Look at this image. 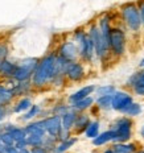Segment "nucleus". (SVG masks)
I'll list each match as a JSON object with an SVG mask.
<instances>
[{
    "mask_svg": "<svg viewBox=\"0 0 144 153\" xmlns=\"http://www.w3.org/2000/svg\"><path fill=\"white\" fill-rule=\"evenodd\" d=\"M56 54H49L44 57L37 65V69L33 74V83L34 86H44L53 79L54 70H56Z\"/></svg>",
    "mask_w": 144,
    "mask_h": 153,
    "instance_id": "nucleus-1",
    "label": "nucleus"
},
{
    "mask_svg": "<svg viewBox=\"0 0 144 153\" xmlns=\"http://www.w3.org/2000/svg\"><path fill=\"white\" fill-rule=\"evenodd\" d=\"M74 41H75L77 46H78L79 57L84 61L90 62L95 57V48H94L91 38L89 37V33L82 29H77L74 32Z\"/></svg>",
    "mask_w": 144,
    "mask_h": 153,
    "instance_id": "nucleus-2",
    "label": "nucleus"
},
{
    "mask_svg": "<svg viewBox=\"0 0 144 153\" xmlns=\"http://www.w3.org/2000/svg\"><path fill=\"white\" fill-rule=\"evenodd\" d=\"M122 17L131 32H139L143 27L139 7L135 3H127L122 7Z\"/></svg>",
    "mask_w": 144,
    "mask_h": 153,
    "instance_id": "nucleus-3",
    "label": "nucleus"
},
{
    "mask_svg": "<svg viewBox=\"0 0 144 153\" xmlns=\"http://www.w3.org/2000/svg\"><path fill=\"white\" fill-rule=\"evenodd\" d=\"M132 120L130 116H120L114 120L111 128L115 131L114 143H127L132 136Z\"/></svg>",
    "mask_w": 144,
    "mask_h": 153,
    "instance_id": "nucleus-4",
    "label": "nucleus"
},
{
    "mask_svg": "<svg viewBox=\"0 0 144 153\" xmlns=\"http://www.w3.org/2000/svg\"><path fill=\"white\" fill-rule=\"evenodd\" d=\"M89 37L91 38L93 44H94L95 48V56L98 57L99 59H103L104 57L110 52V46L107 45V42L104 41L103 36H102V32L99 29V27L97 24H93L89 29Z\"/></svg>",
    "mask_w": 144,
    "mask_h": 153,
    "instance_id": "nucleus-5",
    "label": "nucleus"
},
{
    "mask_svg": "<svg viewBox=\"0 0 144 153\" xmlns=\"http://www.w3.org/2000/svg\"><path fill=\"white\" fill-rule=\"evenodd\" d=\"M38 62L40 61H38L37 58H27V59H24L20 65L16 66L13 76L17 79V81H27L32 74H34Z\"/></svg>",
    "mask_w": 144,
    "mask_h": 153,
    "instance_id": "nucleus-6",
    "label": "nucleus"
},
{
    "mask_svg": "<svg viewBox=\"0 0 144 153\" xmlns=\"http://www.w3.org/2000/svg\"><path fill=\"white\" fill-rule=\"evenodd\" d=\"M126 33L120 28H113L110 34V50L115 56H122L126 50Z\"/></svg>",
    "mask_w": 144,
    "mask_h": 153,
    "instance_id": "nucleus-7",
    "label": "nucleus"
},
{
    "mask_svg": "<svg viewBox=\"0 0 144 153\" xmlns=\"http://www.w3.org/2000/svg\"><path fill=\"white\" fill-rule=\"evenodd\" d=\"M132 102H134V98L130 92L116 90L115 94L113 95V110L124 114V111L127 110V107H128Z\"/></svg>",
    "mask_w": 144,
    "mask_h": 153,
    "instance_id": "nucleus-8",
    "label": "nucleus"
},
{
    "mask_svg": "<svg viewBox=\"0 0 144 153\" xmlns=\"http://www.w3.org/2000/svg\"><path fill=\"white\" fill-rule=\"evenodd\" d=\"M58 56L69 62H75L79 57V50L75 41H66L58 49Z\"/></svg>",
    "mask_w": 144,
    "mask_h": 153,
    "instance_id": "nucleus-9",
    "label": "nucleus"
},
{
    "mask_svg": "<svg viewBox=\"0 0 144 153\" xmlns=\"http://www.w3.org/2000/svg\"><path fill=\"white\" fill-rule=\"evenodd\" d=\"M44 126V129L46 131V133L49 136H57L60 135V132L62 131V120H61V116L58 115H53V116H49L46 119L41 120Z\"/></svg>",
    "mask_w": 144,
    "mask_h": 153,
    "instance_id": "nucleus-10",
    "label": "nucleus"
},
{
    "mask_svg": "<svg viewBox=\"0 0 144 153\" xmlns=\"http://www.w3.org/2000/svg\"><path fill=\"white\" fill-rule=\"evenodd\" d=\"M85 76V69L81 62H70L66 69V78L72 82H79Z\"/></svg>",
    "mask_w": 144,
    "mask_h": 153,
    "instance_id": "nucleus-11",
    "label": "nucleus"
},
{
    "mask_svg": "<svg viewBox=\"0 0 144 153\" xmlns=\"http://www.w3.org/2000/svg\"><path fill=\"white\" fill-rule=\"evenodd\" d=\"M95 86L94 85H87L85 87H81L79 90H77L75 92H73L72 95L69 97V102L70 103H74V102H78L81 99H85V98L90 97L93 92H95Z\"/></svg>",
    "mask_w": 144,
    "mask_h": 153,
    "instance_id": "nucleus-12",
    "label": "nucleus"
},
{
    "mask_svg": "<svg viewBox=\"0 0 144 153\" xmlns=\"http://www.w3.org/2000/svg\"><path fill=\"white\" fill-rule=\"evenodd\" d=\"M114 140H115V131L113 128H110L108 131L99 133L95 139H93V144L95 146H101V145L107 144V143H114Z\"/></svg>",
    "mask_w": 144,
    "mask_h": 153,
    "instance_id": "nucleus-13",
    "label": "nucleus"
},
{
    "mask_svg": "<svg viewBox=\"0 0 144 153\" xmlns=\"http://www.w3.org/2000/svg\"><path fill=\"white\" fill-rule=\"evenodd\" d=\"M90 116L85 112H78L77 114V119L74 123V129L75 132H85V129L87 128V126L90 124Z\"/></svg>",
    "mask_w": 144,
    "mask_h": 153,
    "instance_id": "nucleus-14",
    "label": "nucleus"
},
{
    "mask_svg": "<svg viewBox=\"0 0 144 153\" xmlns=\"http://www.w3.org/2000/svg\"><path fill=\"white\" fill-rule=\"evenodd\" d=\"M94 102H95V99L90 95V97L85 98V99L74 102V103H70V106H72V108L75 112H85L87 108H90L93 104H94Z\"/></svg>",
    "mask_w": 144,
    "mask_h": 153,
    "instance_id": "nucleus-15",
    "label": "nucleus"
},
{
    "mask_svg": "<svg viewBox=\"0 0 144 153\" xmlns=\"http://www.w3.org/2000/svg\"><path fill=\"white\" fill-rule=\"evenodd\" d=\"M77 114L74 110H70L69 112H66L65 115L61 116V120H62V128L63 129H68V131H72L74 128V123H75V119H77Z\"/></svg>",
    "mask_w": 144,
    "mask_h": 153,
    "instance_id": "nucleus-16",
    "label": "nucleus"
},
{
    "mask_svg": "<svg viewBox=\"0 0 144 153\" xmlns=\"http://www.w3.org/2000/svg\"><path fill=\"white\" fill-rule=\"evenodd\" d=\"M113 149L115 153H135L137 151L136 144L134 143H114Z\"/></svg>",
    "mask_w": 144,
    "mask_h": 153,
    "instance_id": "nucleus-17",
    "label": "nucleus"
},
{
    "mask_svg": "<svg viewBox=\"0 0 144 153\" xmlns=\"http://www.w3.org/2000/svg\"><path fill=\"white\" fill-rule=\"evenodd\" d=\"M127 86H130L131 88L136 87V86L144 87V69L142 71H136L134 74H131L127 79Z\"/></svg>",
    "mask_w": 144,
    "mask_h": 153,
    "instance_id": "nucleus-18",
    "label": "nucleus"
},
{
    "mask_svg": "<svg viewBox=\"0 0 144 153\" xmlns=\"http://www.w3.org/2000/svg\"><path fill=\"white\" fill-rule=\"evenodd\" d=\"M99 129H101V123L98 120H93L87 126V128L85 129V136L87 139H95L99 135Z\"/></svg>",
    "mask_w": 144,
    "mask_h": 153,
    "instance_id": "nucleus-19",
    "label": "nucleus"
},
{
    "mask_svg": "<svg viewBox=\"0 0 144 153\" xmlns=\"http://www.w3.org/2000/svg\"><path fill=\"white\" fill-rule=\"evenodd\" d=\"M95 103H97V107L101 110H113V95L97 97Z\"/></svg>",
    "mask_w": 144,
    "mask_h": 153,
    "instance_id": "nucleus-20",
    "label": "nucleus"
},
{
    "mask_svg": "<svg viewBox=\"0 0 144 153\" xmlns=\"http://www.w3.org/2000/svg\"><path fill=\"white\" fill-rule=\"evenodd\" d=\"M45 133H27V143L32 146H40L44 143Z\"/></svg>",
    "mask_w": 144,
    "mask_h": 153,
    "instance_id": "nucleus-21",
    "label": "nucleus"
},
{
    "mask_svg": "<svg viewBox=\"0 0 144 153\" xmlns=\"http://www.w3.org/2000/svg\"><path fill=\"white\" fill-rule=\"evenodd\" d=\"M75 143H77L75 137H70L68 140H65V141H61L60 144L56 146V149H53V151H54V153H65L66 151H69Z\"/></svg>",
    "mask_w": 144,
    "mask_h": 153,
    "instance_id": "nucleus-22",
    "label": "nucleus"
},
{
    "mask_svg": "<svg viewBox=\"0 0 144 153\" xmlns=\"http://www.w3.org/2000/svg\"><path fill=\"white\" fill-rule=\"evenodd\" d=\"M142 111H143L142 104L136 103V102H132V103L127 107V110L124 111V115H126V116H130V117H135V116H139V115L142 114Z\"/></svg>",
    "mask_w": 144,
    "mask_h": 153,
    "instance_id": "nucleus-23",
    "label": "nucleus"
},
{
    "mask_svg": "<svg viewBox=\"0 0 144 153\" xmlns=\"http://www.w3.org/2000/svg\"><path fill=\"white\" fill-rule=\"evenodd\" d=\"M116 88L113 85H102L95 88V94L97 97H106V95H114Z\"/></svg>",
    "mask_w": 144,
    "mask_h": 153,
    "instance_id": "nucleus-24",
    "label": "nucleus"
},
{
    "mask_svg": "<svg viewBox=\"0 0 144 153\" xmlns=\"http://www.w3.org/2000/svg\"><path fill=\"white\" fill-rule=\"evenodd\" d=\"M9 133L12 135V137L15 139V141H23V140L27 139V132L23 129H19V128H12L8 131Z\"/></svg>",
    "mask_w": 144,
    "mask_h": 153,
    "instance_id": "nucleus-25",
    "label": "nucleus"
},
{
    "mask_svg": "<svg viewBox=\"0 0 144 153\" xmlns=\"http://www.w3.org/2000/svg\"><path fill=\"white\" fill-rule=\"evenodd\" d=\"M15 69H16V66L12 65V63H9L8 61H3L1 65H0V71L5 75H13Z\"/></svg>",
    "mask_w": 144,
    "mask_h": 153,
    "instance_id": "nucleus-26",
    "label": "nucleus"
},
{
    "mask_svg": "<svg viewBox=\"0 0 144 153\" xmlns=\"http://www.w3.org/2000/svg\"><path fill=\"white\" fill-rule=\"evenodd\" d=\"M13 97V91L11 90H5V88H1L0 87V103L4 104Z\"/></svg>",
    "mask_w": 144,
    "mask_h": 153,
    "instance_id": "nucleus-27",
    "label": "nucleus"
},
{
    "mask_svg": "<svg viewBox=\"0 0 144 153\" xmlns=\"http://www.w3.org/2000/svg\"><path fill=\"white\" fill-rule=\"evenodd\" d=\"M31 107H32L31 100H29V99H23V100H20V102L17 103V106H16L15 111H16V112H21V111H27V110H29Z\"/></svg>",
    "mask_w": 144,
    "mask_h": 153,
    "instance_id": "nucleus-28",
    "label": "nucleus"
},
{
    "mask_svg": "<svg viewBox=\"0 0 144 153\" xmlns=\"http://www.w3.org/2000/svg\"><path fill=\"white\" fill-rule=\"evenodd\" d=\"M70 110H72V106H65V104H61V106H57L56 108H54L53 112H54V115L62 116V115H65L66 112H69Z\"/></svg>",
    "mask_w": 144,
    "mask_h": 153,
    "instance_id": "nucleus-29",
    "label": "nucleus"
},
{
    "mask_svg": "<svg viewBox=\"0 0 144 153\" xmlns=\"http://www.w3.org/2000/svg\"><path fill=\"white\" fill-rule=\"evenodd\" d=\"M0 139H1V143H4V145H12L15 143V139L12 137V135L9 132L0 135Z\"/></svg>",
    "mask_w": 144,
    "mask_h": 153,
    "instance_id": "nucleus-30",
    "label": "nucleus"
},
{
    "mask_svg": "<svg viewBox=\"0 0 144 153\" xmlns=\"http://www.w3.org/2000/svg\"><path fill=\"white\" fill-rule=\"evenodd\" d=\"M37 112H38V107H37V106H32V107L29 108V111L25 114L24 119H32L33 116H36Z\"/></svg>",
    "mask_w": 144,
    "mask_h": 153,
    "instance_id": "nucleus-31",
    "label": "nucleus"
},
{
    "mask_svg": "<svg viewBox=\"0 0 144 153\" xmlns=\"http://www.w3.org/2000/svg\"><path fill=\"white\" fill-rule=\"evenodd\" d=\"M137 7H139L140 17H142V24H143V27H144V0H140L139 4H137Z\"/></svg>",
    "mask_w": 144,
    "mask_h": 153,
    "instance_id": "nucleus-32",
    "label": "nucleus"
},
{
    "mask_svg": "<svg viewBox=\"0 0 144 153\" xmlns=\"http://www.w3.org/2000/svg\"><path fill=\"white\" fill-rule=\"evenodd\" d=\"M31 153H46V149L43 148V146H34Z\"/></svg>",
    "mask_w": 144,
    "mask_h": 153,
    "instance_id": "nucleus-33",
    "label": "nucleus"
},
{
    "mask_svg": "<svg viewBox=\"0 0 144 153\" xmlns=\"http://www.w3.org/2000/svg\"><path fill=\"white\" fill-rule=\"evenodd\" d=\"M4 57H5V49H4V48L0 46V65H1V62L4 61V59H3Z\"/></svg>",
    "mask_w": 144,
    "mask_h": 153,
    "instance_id": "nucleus-34",
    "label": "nucleus"
},
{
    "mask_svg": "<svg viewBox=\"0 0 144 153\" xmlns=\"http://www.w3.org/2000/svg\"><path fill=\"white\" fill-rule=\"evenodd\" d=\"M4 115H5V111H4V108L3 107H0V120L4 117Z\"/></svg>",
    "mask_w": 144,
    "mask_h": 153,
    "instance_id": "nucleus-35",
    "label": "nucleus"
},
{
    "mask_svg": "<svg viewBox=\"0 0 144 153\" xmlns=\"http://www.w3.org/2000/svg\"><path fill=\"white\" fill-rule=\"evenodd\" d=\"M139 133H140V136L144 139V126L140 127V129H139Z\"/></svg>",
    "mask_w": 144,
    "mask_h": 153,
    "instance_id": "nucleus-36",
    "label": "nucleus"
},
{
    "mask_svg": "<svg viewBox=\"0 0 144 153\" xmlns=\"http://www.w3.org/2000/svg\"><path fill=\"white\" fill-rule=\"evenodd\" d=\"M103 153H115V152H114V149H113V146H111V148H108V149H106V151H104Z\"/></svg>",
    "mask_w": 144,
    "mask_h": 153,
    "instance_id": "nucleus-37",
    "label": "nucleus"
},
{
    "mask_svg": "<svg viewBox=\"0 0 144 153\" xmlns=\"http://www.w3.org/2000/svg\"><path fill=\"white\" fill-rule=\"evenodd\" d=\"M19 153H31V152L28 151V149H25V148H24V149H20V152H19Z\"/></svg>",
    "mask_w": 144,
    "mask_h": 153,
    "instance_id": "nucleus-38",
    "label": "nucleus"
},
{
    "mask_svg": "<svg viewBox=\"0 0 144 153\" xmlns=\"http://www.w3.org/2000/svg\"><path fill=\"white\" fill-rule=\"evenodd\" d=\"M140 68H143V69H144V58L142 59V61H140Z\"/></svg>",
    "mask_w": 144,
    "mask_h": 153,
    "instance_id": "nucleus-39",
    "label": "nucleus"
},
{
    "mask_svg": "<svg viewBox=\"0 0 144 153\" xmlns=\"http://www.w3.org/2000/svg\"><path fill=\"white\" fill-rule=\"evenodd\" d=\"M139 153H144V151H142V152H139Z\"/></svg>",
    "mask_w": 144,
    "mask_h": 153,
    "instance_id": "nucleus-40",
    "label": "nucleus"
}]
</instances>
